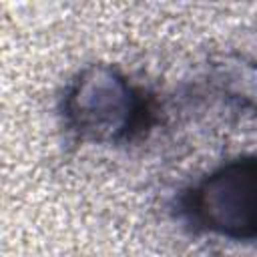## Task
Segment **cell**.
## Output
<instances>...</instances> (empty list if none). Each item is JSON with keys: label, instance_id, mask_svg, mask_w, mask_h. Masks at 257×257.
I'll return each instance as SVG.
<instances>
[{"label": "cell", "instance_id": "1", "mask_svg": "<svg viewBox=\"0 0 257 257\" xmlns=\"http://www.w3.org/2000/svg\"><path fill=\"white\" fill-rule=\"evenodd\" d=\"M60 116L76 143L126 145L153 124V102L116 68L90 64L64 88Z\"/></svg>", "mask_w": 257, "mask_h": 257}, {"label": "cell", "instance_id": "2", "mask_svg": "<svg viewBox=\"0 0 257 257\" xmlns=\"http://www.w3.org/2000/svg\"><path fill=\"white\" fill-rule=\"evenodd\" d=\"M177 211L197 233L257 241V155L213 169L179 195Z\"/></svg>", "mask_w": 257, "mask_h": 257}]
</instances>
